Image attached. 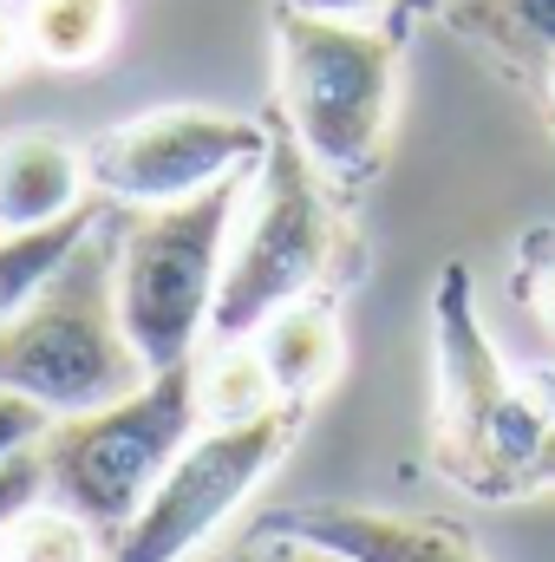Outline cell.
<instances>
[{
	"mask_svg": "<svg viewBox=\"0 0 555 562\" xmlns=\"http://www.w3.org/2000/svg\"><path fill=\"white\" fill-rule=\"evenodd\" d=\"M216 562H347V557H333V550H320L307 537H287V530H262L256 524L249 543H236L229 557H216Z\"/></svg>",
	"mask_w": 555,
	"mask_h": 562,
	"instance_id": "cell-19",
	"label": "cell"
},
{
	"mask_svg": "<svg viewBox=\"0 0 555 562\" xmlns=\"http://www.w3.org/2000/svg\"><path fill=\"white\" fill-rule=\"evenodd\" d=\"M262 360L275 373L281 400L307 406L340 373V314H333V301H307L301 294L294 307H281L275 321L262 327Z\"/></svg>",
	"mask_w": 555,
	"mask_h": 562,
	"instance_id": "cell-11",
	"label": "cell"
},
{
	"mask_svg": "<svg viewBox=\"0 0 555 562\" xmlns=\"http://www.w3.org/2000/svg\"><path fill=\"white\" fill-rule=\"evenodd\" d=\"M424 13H444V0H393V13H386V26L393 33H406V26H418Z\"/></svg>",
	"mask_w": 555,
	"mask_h": 562,
	"instance_id": "cell-21",
	"label": "cell"
},
{
	"mask_svg": "<svg viewBox=\"0 0 555 562\" xmlns=\"http://www.w3.org/2000/svg\"><path fill=\"white\" fill-rule=\"evenodd\" d=\"M86 157L59 132H7L0 138V229H39L86 203Z\"/></svg>",
	"mask_w": 555,
	"mask_h": 562,
	"instance_id": "cell-10",
	"label": "cell"
},
{
	"mask_svg": "<svg viewBox=\"0 0 555 562\" xmlns=\"http://www.w3.org/2000/svg\"><path fill=\"white\" fill-rule=\"evenodd\" d=\"M444 20L477 40L497 66L550 79L555 66V0H444Z\"/></svg>",
	"mask_w": 555,
	"mask_h": 562,
	"instance_id": "cell-12",
	"label": "cell"
},
{
	"mask_svg": "<svg viewBox=\"0 0 555 562\" xmlns=\"http://www.w3.org/2000/svg\"><path fill=\"white\" fill-rule=\"evenodd\" d=\"M99 216H105V190L86 196L79 210L39 223V229H7V236H0V321H13V314L46 288V276L99 229Z\"/></svg>",
	"mask_w": 555,
	"mask_h": 562,
	"instance_id": "cell-13",
	"label": "cell"
},
{
	"mask_svg": "<svg viewBox=\"0 0 555 562\" xmlns=\"http://www.w3.org/2000/svg\"><path fill=\"white\" fill-rule=\"evenodd\" d=\"M144 360L118 321V249L92 236L46 276V288L0 321V386L39 400L53 419L138 393Z\"/></svg>",
	"mask_w": 555,
	"mask_h": 562,
	"instance_id": "cell-2",
	"label": "cell"
},
{
	"mask_svg": "<svg viewBox=\"0 0 555 562\" xmlns=\"http://www.w3.org/2000/svg\"><path fill=\"white\" fill-rule=\"evenodd\" d=\"M99 543H105V537H99L79 510L46 504V497H39L26 517L7 524V557L13 562H105Z\"/></svg>",
	"mask_w": 555,
	"mask_h": 562,
	"instance_id": "cell-16",
	"label": "cell"
},
{
	"mask_svg": "<svg viewBox=\"0 0 555 562\" xmlns=\"http://www.w3.org/2000/svg\"><path fill=\"white\" fill-rule=\"evenodd\" d=\"M333 262V216L314 177V157L287 132V119L269 125L262 150V177H256V210L242 243L223 262V288L209 307V334L223 340H249L275 321L281 307H294Z\"/></svg>",
	"mask_w": 555,
	"mask_h": 562,
	"instance_id": "cell-6",
	"label": "cell"
},
{
	"mask_svg": "<svg viewBox=\"0 0 555 562\" xmlns=\"http://www.w3.org/2000/svg\"><path fill=\"white\" fill-rule=\"evenodd\" d=\"M0 562H13V557H0Z\"/></svg>",
	"mask_w": 555,
	"mask_h": 562,
	"instance_id": "cell-25",
	"label": "cell"
},
{
	"mask_svg": "<svg viewBox=\"0 0 555 562\" xmlns=\"http://www.w3.org/2000/svg\"><path fill=\"white\" fill-rule=\"evenodd\" d=\"M550 105H555V66H550Z\"/></svg>",
	"mask_w": 555,
	"mask_h": 562,
	"instance_id": "cell-24",
	"label": "cell"
},
{
	"mask_svg": "<svg viewBox=\"0 0 555 562\" xmlns=\"http://www.w3.org/2000/svg\"><path fill=\"white\" fill-rule=\"evenodd\" d=\"M431 347H438V471L471 497H530L555 484V419L503 373L477 301L471 269L444 262L431 294Z\"/></svg>",
	"mask_w": 555,
	"mask_h": 562,
	"instance_id": "cell-1",
	"label": "cell"
},
{
	"mask_svg": "<svg viewBox=\"0 0 555 562\" xmlns=\"http://www.w3.org/2000/svg\"><path fill=\"white\" fill-rule=\"evenodd\" d=\"M26 40L46 66H92L118 33V0H26Z\"/></svg>",
	"mask_w": 555,
	"mask_h": 562,
	"instance_id": "cell-14",
	"label": "cell"
},
{
	"mask_svg": "<svg viewBox=\"0 0 555 562\" xmlns=\"http://www.w3.org/2000/svg\"><path fill=\"white\" fill-rule=\"evenodd\" d=\"M294 400H281L256 419L209 425L203 438H190L170 471L157 477V491L144 497V510L118 530L105 562H183L190 550H203L216 537V524L229 510H242V497L275 471V458L287 451V438L301 431Z\"/></svg>",
	"mask_w": 555,
	"mask_h": 562,
	"instance_id": "cell-7",
	"label": "cell"
},
{
	"mask_svg": "<svg viewBox=\"0 0 555 562\" xmlns=\"http://www.w3.org/2000/svg\"><path fill=\"white\" fill-rule=\"evenodd\" d=\"M287 7H307V13H340V20H353V13H366V7H380V0H287Z\"/></svg>",
	"mask_w": 555,
	"mask_h": 562,
	"instance_id": "cell-22",
	"label": "cell"
},
{
	"mask_svg": "<svg viewBox=\"0 0 555 562\" xmlns=\"http://www.w3.org/2000/svg\"><path fill=\"white\" fill-rule=\"evenodd\" d=\"M275 59L287 132L314 157V170L360 183L386 150L393 92H399V33L281 0Z\"/></svg>",
	"mask_w": 555,
	"mask_h": 562,
	"instance_id": "cell-3",
	"label": "cell"
},
{
	"mask_svg": "<svg viewBox=\"0 0 555 562\" xmlns=\"http://www.w3.org/2000/svg\"><path fill=\"white\" fill-rule=\"evenodd\" d=\"M46 431H53V413H46L39 400H26V393L0 386V464H7V458H20V451H33Z\"/></svg>",
	"mask_w": 555,
	"mask_h": 562,
	"instance_id": "cell-17",
	"label": "cell"
},
{
	"mask_svg": "<svg viewBox=\"0 0 555 562\" xmlns=\"http://www.w3.org/2000/svg\"><path fill=\"white\" fill-rule=\"evenodd\" d=\"M196 360L150 373L138 393L92 406V413H66L39 438V464H46V497L79 510L105 543H118V530L144 510V497L157 491V477L170 471V458L196 438Z\"/></svg>",
	"mask_w": 555,
	"mask_h": 562,
	"instance_id": "cell-4",
	"label": "cell"
},
{
	"mask_svg": "<svg viewBox=\"0 0 555 562\" xmlns=\"http://www.w3.org/2000/svg\"><path fill=\"white\" fill-rule=\"evenodd\" d=\"M26 53H33V40H26V13L0 0V79H7V72L26 59Z\"/></svg>",
	"mask_w": 555,
	"mask_h": 562,
	"instance_id": "cell-20",
	"label": "cell"
},
{
	"mask_svg": "<svg viewBox=\"0 0 555 562\" xmlns=\"http://www.w3.org/2000/svg\"><path fill=\"white\" fill-rule=\"evenodd\" d=\"M543 314H550V327H555V269L543 276Z\"/></svg>",
	"mask_w": 555,
	"mask_h": 562,
	"instance_id": "cell-23",
	"label": "cell"
},
{
	"mask_svg": "<svg viewBox=\"0 0 555 562\" xmlns=\"http://www.w3.org/2000/svg\"><path fill=\"white\" fill-rule=\"evenodd\" d=\"M262 530L307 537L320 550L347 562H484L471 550L464 530L431 524V517H393V510H366V504H307V510H275L262 517Z\"/></svg>",
	"mask_w": 555,
	"mask_h": 562,
	"instance_id": "cell-9",
	"label": "cell"
},
{
	"mask_svg": "<svg viewBox=\"0 0 555 562\" xmlns=\"http://www.w3.org/2000/svg\"><path fill=\"white\" fill-rule=\"evenodd\" d=\"M196 406H203V419L209 425H236V419H256V413L281 406L275 373H269L262 347H249V340H223V347L196 367Z\"/></svg>",
	"mask_w": 555,
	"mask_h": 562,
	"instance_id": "cell-15",
	"label": "cell"
},
{
	"mask_svg": "<svg viewBox=\"0 0 555 562\" xmlns=\"http://www.w3.org/2000/svg\"><path fill=\"white\" fill-rule=\"evenodd\" d=\"M262 150H269V132L249 119L203 112V105H163V112L99 132L86 144V177L92 190L125 196V203H177V196H196L262 164Z\"/></svg>",
	"mask_w": 555,
	"mask_h": 562,
	"instance_id": "cell-8",
	"label": "cell"
},
{
	"mask_svg": "<svg viewBox=\"0 0 555 562\" xmlns=\"http://www.w3.org/2000/svg\"><path fill=\"white\" fill-rule=\"evenodd\" d=\"M39 497H46V464H39V445H33V451H20V458L0 464V537H7V524L26 517Z\"/></svg>",
	"mask_w": 555,
	"mask_h": 562,
	"instance_id": "cell-18",
	"label": "cell"
},
{
	"mask_svg": "<svg viewBox=\"0 0 555 562\" xmlns=\"http://www.w3.org/2000/svg\"><path fill=\"white\" fill-rule=\"evenodd\" d=\"M236 196H242V170L177 196V203H150L118 243V321L138 347L144 373L183 367L209 327L223 262H229V223H236Z\"/></svg>",
	"mask_w": 555,
	"mask_h": 562,
	"instance_id": "cell-5",
	"label": "cell"
}]
</instances>
